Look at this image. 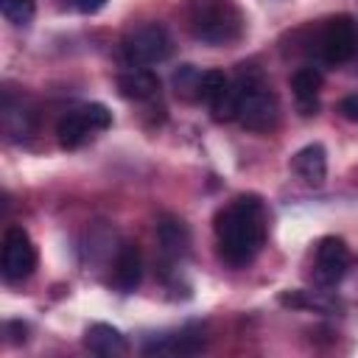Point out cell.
Wrapping results in <instances>:
<instances>
[{
	"label": "cell",
	"instance_id": "6da1fadb",
	"mask_svg": "<svg viewBox=\"0 0 358 358\" xmlns=\"http://www.w3.org/2000/svg\"><path fill=\"white\" fill-rule=\"evenodd\" d=\"M266 207L257 196H238L215 215V243L227 266H249L266 243Z\"/></svg>",
	"mask_w": 358,
	"mask_h": 358
},
{
	"label": "cell",
	"instance_id": "7a4b0ae2",
	"mask_svg": "<svg viewBox=\"0 0 358 358\" xmlns=\"http://www.w3.org/2000/svg\"><path fill=\"white\" fill-rule=\"evenodd\" d=\"M187 31L213 48L235 45L246 34V17L235 0H187Z\"/></svg>",
	"mask_w": 358,
	"mask_h": 358
},
{
	"label": "cell",
	"instance_id": "3957f363",
	"mask_svg": "<svg viewBox=\"0 0 358 358\" xmlns=\"http://www.w3.org/2000/svg\"><path fill=\"white\" fill-rule=\"evenodd\" d=\"M232 81L238 90L235 120L249 131H271L280 120V101L263 81V73L243 64Z\"/></svg>",
	"mask_w": 358,
	"mask_h": 358
},
{
	"label": "cell",
	"instance_id": "277c9868",
	"mask_svg": "<svg viewBox=\"0 0 358 358\" xmlns=\"http://www.w3.org/2000/svg\"><path fill=\"white\" fill-rule=\"evenodd\" d=\"M120 50L131 67L162 64L173 53V36L159 22H143V25H134L131 31H126Z\"/></svg>",
	"mask_w": 358,
	"mask_h": 358
},
{
	"label": "cell",
	"instance_id": "5b68a950",
	"mask_svg": "<svg viewBox=\"0 0 358 358\" xmlns=\"http://www.w3.org/2000/svg\"><path fill=\"white\" fill-rule=\"evenodd\" d=\"M112 126V112L103 103H81L62 115L56 126V137L62 148H78L95 134L106 131Z\"/></svg>",
	"mask_w": 358,
	"mask_h": 358
},
{
	"label": "cell",
	"instance_id": "8992f818",
	"mask_svg": "<svg viewBox=\"0 0 358 358\" xmlns=\"http://www.w3.org/2000/svg\"><path fill=\"white\" fill-rule=\"evenodd\" d=\"M316 50L330 64L350 62L358 53V22L347 14L330 17L316 34Z\"/></svg>",
	"mask_w": 358,
	"mask_h": 358
},
{
	"label": "cell",
	"instance_id": "52a82bcc",
	"mask_svg": "<svg viewBox=\"0 0 358 358\" xmlns=\"http://www.w3.org/2000/svg\"><path fill=\"white\" fill-rule=\"evenodd\" d=\"M34 268H36V246L22 227L11 224L3 235V257H0L3 280L20 282V280L31 277Z\"/></svg>",
	"mask_w": 358,
	"mask_h": 358
},
{
	"label": "cell",
	"instance_id": "ba28073f",
	"mask_svg": "<svg viewBox=\"0 0 358 358\" xmlns=\"http://www.w3.org/2000/svg\"><path fill=\"white\" fill-rule=\"evenodd\" d=\"M350 260H352V255L341 238H336V235L322 238L316 243V255H313V280L319 285H336L347 274Z\"/></svg>",
	"mask_w": 358,
	"mask_h": 358
},
{
	"label": "cell",
	"instance_id": "9c48e42d",
	"mask_svg": "<svg viewBox=\"0 0 358 358\" xmlns=\"http://www.w3.org/2000/svg\"><path fill=\"white\" fill-rule=\"evenodd\" d=\"M157 243H159V252H162L165 260L179 263L190 252L187 224L182 218H176V215H162L159 224H157Z\"/></svg>",
	"mask_w": 358,
	"mask_h": 358
},
{
	"label": "cell",
	"instance_id": "30bf717a",
	"mask_svg": "<svg viewBox=\"0 0 358 358\" xmlns=\"http://www.w3.org/2000/svg\"><path fill=\"white\" fill-rule=\"evenodd\" d=\"M84 344H87L90 352H95L101 358H123L129 352V344H126L123 333L112 324H103V322H95V324L87 327Z\"/></svg>",
	"mask_w": 358,
	"mask_h": 358
},
{
	"label": "cell",
	"instance_id": "8fae6325",
	"mask_svg": "<svg viewBox=\"0 0 358 358\" xmlns=\"http://www.w3.org/2000/svg\"><path fill=\"white\" fill-rule=\"evenodd\" d=\"M117 90L129 101H151L159 95V78L148 67H129L117 76Z\"/></svg>",
	"mask_w": 358,
	"mask_h": 358
},
{
	"label": "cell",
	"instance_id": "7c38bea8",
	"mask_svg": "<svg viewBox=\"0 0 358 358\" xmlns=\"http://www.w3.org/2000/svg\"><path fill=\"white\" fill-rule=\"evenodd\" d=\"M115 285L123 291V294H131L137 285H140V277H143V257H140V249L137 243H123L117 249V257H115Z\"/></svg>",
	"mask_w": 358,
	"mask_h": 358
},
{
	"label": "cell",
	"instance_id": "4fadbf2b",
	"mask_svg": "<svg viewBox=\"0 0 358 358\" xmlns=\"http://www.w3.org/2000/svg\"><path fill=\"white\" fill-rule=\"evenodd\" d=\"M291 165H294V171H296L308 185L319 187V185L324 182V176H327V154H324V145L310 143V145L299 148V151L294 154Z\"/></svg>",
	"mask_w": 358,
	"mask_h": 358
},
{
	"label": "cell",
	"instance_id": "5bb4252c",
	"mask_svg": "<svg viewBox=\"0 0 358 358\" xmlns=\"http://www.w3.org/2000/svg\"><path fill=\"white\" fill-rule=\"evenodd\" d=\"M201 341H204V338H201L199 333L182 330V333H176V336H162L159 341L148 344L145 352H148V355H190V352L201 350Z\"/></svg>",
	"mask_w": 358,
	"mask_h": 358
},
{
	"label": "cell",
	"instance_id": "9a60e30c",
	"mask_svg": "<svg viewBox=\"0 0 358 358\" xmlns=\"http://www.w3.org/2000/svg\"><path fill=\"white\" fill-rule=\"evenodd\" d=\"M291 90L302 109H316V95L322 90V73L316 67H299L291 76Z\"/></svg>",
	"mask_w": 358,
	"mask_h": 358
},
{
	"label": "cell",
	"instance_id": "2e32d148",
	"mask_svg": "<svg viewBox=\"0 0 358 358\" xmlns=\"http://www.w3.org/2000/svg\"><path fill=\"white\" fill-rule=\"evenodd\" d=\"M282 305L291 308H308V310H319V313H336L341 308V302L324 291H291L280 296Z\"/></svg>",
	"mask_w": 358,
	"mask_h": 358
},
{
	"label": "cell",
	"instance_id": "e0dca14e",
	"mask_svg": "<svg viewBox=\"0 0 358 358\" xmlns=\"http://www.w3.org/2000/svg\"><path fill=\"white\" fill-rule=\"evenodd\" d=\"M0 11L11 25H28L34 20V0H0Z\"/></svg>",
	"mask_w": 358,
	"mask_h": 358
},
{
	"label": "cell",
	"instance_id": "ac0fdd59",
	"mask_svg": "<svg viewBox=\"0 0 358 358\" xmlns=\"http://www.w3.org/2000/svg\"><path fill=\"white\" fill-rule=\"evenodd\" d=\"M227 84H229V76L224 70H204L201 73V84H199V101L210 103Z\"/></svg>",
	"mask_w": 358,
	"mask_h": 358
},
{
	"label": "cell",
	"instance_id": "d6986e66",
	"mask_svg": "<svg viewBox=\"0 0 358 358\" xmlns=\"http://www.w3.org/2000/svg\"><path fill=\"white\" fill-rule=\"evenodd\" d=\"M199 84H201V73L190 64L179 67V73L173 76V87L182 98H199Z\"/></svg>",
	"mask_w": 358,
	"mask_h": 358
},
{
	"label": "cell",
	"instance_id": "ffe728a7",
	"mask_svg": "<svg viewBox=\"0 0 358 358\" xmlns=\"http://www.w3.org/2000/svg\"><path fill=\"white\" fill-rule=\"evenodd\" d=\"M338 112H341L347 120H358V92H352V95L341 98V103H338Z\"/></svg>",
	"mask_w": 358,
	"mask_h": 358
},
{
	"label": "cell",
	"instance_id": "44dd1931",
	"mask_svg": "<svg viewBox=\"0 0 358 358\" xmlns=\"http://www.w3.org/2000/svg\"><path fill=\"white\" fill-rule=\"evenodd\" d=\"M76 11H81V14H95V11H101L103 8V3L106 0H67Z\"/></svg>",
	"mask_w": 358,
	"mask_h": 358
}]
</instances>
